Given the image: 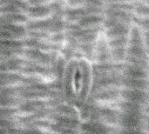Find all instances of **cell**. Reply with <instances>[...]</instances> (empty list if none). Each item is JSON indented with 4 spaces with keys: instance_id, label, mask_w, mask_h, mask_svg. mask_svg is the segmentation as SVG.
Here are the masks:
<instances>
[{
    "instance_id": "1",
    "label": "cell",
    "mask_w": 149,
    "mask_h": 134,
    "mask_svg": "<svg viewBox=\"0 0 149 134\" xmlns=\"http://www.w3.org/2000/svg\"><path fill=\"white\" fill-rule=\"evenodd\" d=\"M93 88V69L88 59L72 58L65 65L62 76L63 97L70 106L81 108L91 99Z\"/></svg>"
}]
</instances>
